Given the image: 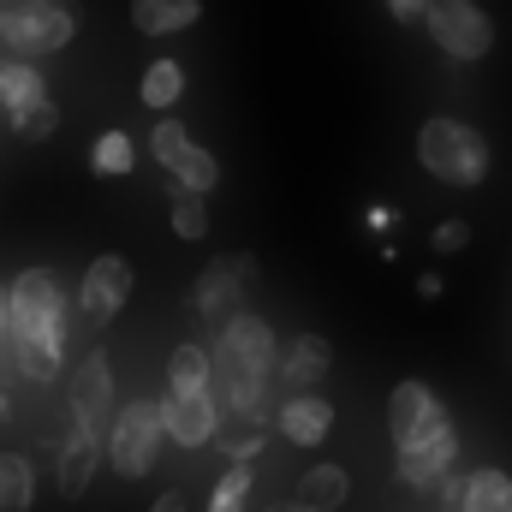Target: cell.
Wrapping results in <instances>:
<instances>
[{"instance_id":"1","label":"cell","mask_w":512,"mask_h":512,"mask_svg":"<svg viewBox=\"0 0 512 512\" xmlns=\"http://www.w3.org/2000/svg\"><path fill=\"white\" fill-rule=\"evenodd\" d=\"M6 310H12V376L36 387H54L66 376V286L54 268H24L6 280Z\"/></svg>"},{"instance_id":"2","label":"cell","mask_w":512,"mask_h":512,"mask_svg":"<svg viewBox=\"0 0 512 512\" xmlns=\"http://www.w3.org/2000/svg\"><path fill=\"white\" fill-rule=\"evenodd\" d=\"M274 352H280V340L256 310L221 316V340L209 352V393L221 405V423H262L268 417Z\"/></svg>"},{"instance_id":"3","label":"cell","mask_w":512,"mask_h":512,"mask_svg":"<svg viewBox=\"0 0 512 512\" xmlns=\"http://www.w3.org/2000/svg\"><path fill=\"white\" fill-rule=\"evenodd\" d=\"M387 435H393V477L405 489H429L459 459V429H453L447 405L417 376L393 382V393H387Z\"/></svg>"},{"instance_id":"4","label":"cell","mask_w":512,"mask_h":512,"mask_svg":"<svg viewBox=\"0 0 512 512\" xmlns=\"http://www.w3.org/2000/svg\"><path fill=\"white\" fill-rule=\"evenodd\" d=\"M417 161H423L429 179H441L453 191H477L489 179V167H495V149H489V137L477 126L435 114V120L417 126Z\"/></svg>"},{"instance_id":"5","label":"cell","mask_w":512,"mask_h":512,"mask_svg":"<svg viewBox=\"0 0 512 512\" xmlns=\"http://www.w3.org/2000/svg\"><path fill=\"white\" fill-rule=\"evenodd\" d=\"M161 441H167L161 399H126L102 429V465H114V477H126V483H143L161 459Z\"/></svg>"},{"instance_id":"6","label":"cell","mask_w":512,"mask_h":512,"mask_svg":"<svg viewBox=\"0 0 512 512\" xmlns=\"http://www.w3.org/2000/svg\"><path fill=\"white\" fill-rule=\"evenodd\" d=\"M78 36V12L60 6V0H6L0 6V48L6 54H60L66 42Z\"/></svg>"},{"instance_id":"7","label":"cell","mask_w":512,"mask_h":512,"mask_svg":"<svg viewBox=\"0 0 512 512\" xmlns=\"http://www.w3.org/2000/svg\"><path fill=\"white\" fill-rule=\"evenodd\" d=\"M417 24L429 30V42H435L447 60H465V66L489 60V48H495V18H489L477 0H429Z\"/></svg>"},{"instance_id":"8","label":"cell","mask_w":512,"mask_h":512,"mask_svg":"<svg viewBox=\"0 0 512 512\" xmlns=\"http://www.w3.org/2000/svg\"><path fill=\"white\" fill-rule=\"evenodd\" d=\"M149 155H155L161 173H167L173 185H185V191H215V185H221V161H215L203 143H191L185 120H173V114H155Z\"/></svg>"},{"instance_id":"9","label":"cell","mask_w":512,"mask_h":512,"mask_svg":"<svg viewBox=\"0 0 512 512\" xmlns=\"http://www.w3.org/2000/svg\"><path fill=\"white\" fill-rule=\"evenodd\" d=\"M66 417L84 429V435H102L108 417H114V358L102 346H90L72 376H66Z\"/></svg>"},{"instance_id":"10","label":"cell","mask_w":512,"mask_h":512,"mask_svg":"<svg viewBox=\"0 0 512 512\" xmlns=\"http://www.w3.org/2000/svg\"><path fill=\"white\" fill-rule=\"evenodd\" d=\"M131 286H137V274H131V262L120 251L90 256V268H84V280H78V310H84V322H90V328H108V322L131 304Z\"/></svg>"},{"instance_id":"11","label":"cell","mask_w":512,"mask_h":512,"mask_svg":"<svg viewBox=\"0 0 512 512\" xmlns=\"http://www.w3.org/2000/svg\"><path fill=\"white\" fill-rule=\"evenodd\" d=\"M251 280H256V256L251 251L221 256V262H209V268L191 280V310H197L203 322H221V316H233V310L245 304Z\"/></svg>"},{"instance_id":"12","label":"cell","mask_w":512,"mask_h":512,"mask_svg":"<svg viewBox=\"0 0 512 512\" xmlns=\"http://www.w3.org/2000/svg\"><path fill=\"white\" fill-rule=\"evenodd\" d=\"M161 429H167V441L185 447V453L209 447L215 429H221L215 393H209V387H167V399H161Z\"/></svg>"},{"instance_id":"13","label":"cell","mask_w":512,"mask_h":512,"mask_svg":"<svg viewBox=\"0 0 512 512\" xmlns=\"http://www.w3.org/2000/svg\"><path fill=\"white\" fill-rule=\"evenodd\" d=\"M274 429L292 441V447H322L334 435V399L322 387H286L280 411H274Z\"/></svg>"},{"instance_id":"14","label":"cell","mask_w":512,"mask_h":512,"mask_svg":"<svg viewBox=\"0 0 512 512\" xmlns=\"http://www.w3.org/2000/svg\"><path fill=\"white\" fill-rule=\"evenodd\" d=\"M328 370H334L328 334H292V340L274 352V376H280L286 387H322Z\"/></svg>"},{"instance_id":"15","label":"cell","mask_w":512,"mask_h":512,"mask_svg":"<svg viewBox=\"0 0 512 512\" xmlns=\"http://www.w3.org/2000/svg\"><path fill=\"white\" fill-rule=\"evenodd\" d=\"M54 471H60V495H66V501H72V495H84V489H90V477L102 471V435H84V429L72 423Z\"/></svg>"},{"instance_id":"16","label":"cell","mask_w":512,"mask_h":512,"mask_svg":"<svg viewBox=\"0 0 512 512\" xmlns=\"http://www.w3.org/2000/svg\"><path fill=\"white\" fill-rule=\"evenodd\" d=\"M203 18V0H131V30L137 36H179Z\"/></svg>"},{"instance_id":"17","label":"cell","mask_w":512,"mask_h":512,"mask_svg":"<svg viewBox=\"0 0 512 512\" xmlns=\"http://www.w3.org/2000/svg\"><path fill=\"white\" fill-rule=\"evenodd\" d=\"M42 96H48L42 66H36L30 54H6V60H0V114H18V108H30V102H42Z\"/></svg>"},{"instance_id":"18","label":"cell","mask_w":512,"mask_h":512,"mask_svg":"<svg viewBox=\"0 0 512 512\" xmlns=\"http://www.w3.org/2000/svg\"><path fill=\"white\" fill-rule=\"evenodd\" d=\"M346 495H352L346 465H310V471L298 477V489H292V501L310 507V512H340L346 507Z\"/></svg>"},{"instance_id":"19","label":"cell","mask_w":512,"mask_h":512,"mask_svg":"<svg viewBox=\"0 0 512 512\" xmlns=\"http://www.w3.org/2000/svg\"><path fill=\"white\" fill-rule=\"evenodd\" d=\"M185 96V66L179 60H149L143 78H137V102L149 114H173V102Z\"/></svg>"},{"instance_id":"20","label":"cell","mask_w":512,"mask_h":512,"mask_svg":"<svg viewBox=\"0 0 512 512\" xmlns=\"http://www.w3.org/2000/svg\"><path fill=\"white\" fill-rule=\"evenodd\" d=\"M0 512H36V459L30 453H0Z\"/></svg>"},{"instance_id":"21","label":"cell","mask_w":512,"mask_h":512,"mask_svg":"<svg viewBox=\"0 0 512 512\" xmlns=\"http://www.w3.org/2000/svg\"><path fill=\"white\" fill-rule=\"evenodd\" d=\"M167 227H173V239L203 245V239H209V191L173 185V197H167Z\"/></svg>"},{"instance_id":"22","label":"cell","mask_w":512,"mask_h":512,"mask_svg":"<svg viewBox=\"0 0 512 512\" xmlns=\"http://www.w3.org/2000/svg\"><path fill=\"white\" fill-rule=\"evenodd\" d=\"M453 512H512V477L495 471V465L471 471V477H465V495H459Z\"/></svg>"},{"instance_id":"23","label":"cell","mask_w":512,"mask_h":512,"mask_svg":"<svg viewBox=\"0 0 512 512\" xmlns=\"http://www.w3.org/2000/svg\"><path fill=\"white\" fill-rule=\"evenodd\" d=\"M131 167H137L131 131H102V137L90 143V173H96V179H126Z\"/></svg>"},{"instance_id":"24","label":"cell","mask_w":512,"mask_h":512,"mask_svg":"<svg viewBox=\"0 0 512 512\" xmlns=\"http://www.w3.org/2000/svg\"><path fill=\"white\" fill-rule=\"evenodd\" d=\"M251 495H256V471L245 465V459H233V465L221 471V483L209 489V507L203 512H245L251 507Z\"/></svg>"},{"instance_id":"25","label":"cell","mask_w":512,"mask_h":512,"mask_svg":"<svg viewBox=\"0 0 512 512\" xmlns=\"http://www.w3.org/2000/svg\"><path fill=\"white\" fill-rule=\"evenodd\" d=\"M6 120H12V137H18V143H48V137L60 131V102L42 96V102L18 108V114H6Z\"/></svg>"},{"instance_id":"26","label":"cell","mask_w":512,"mask_h":512,"mask_svg":"<svg viewBox=\"0 0 512 512\" xmlns=\"http://www.w3.org/2000/svg\"><path fill=\"white\" fill-rule=\"evenodd\" d=\"M167 387H209V346H197V340L173 346V358H167Z\"/></svg>"},{"instance_id":"27","label":"cell","mask_w":512,"mask_h":512,"mask_svg":"<svg viewBox=\"0 0 512 512\" xmlns=\"http://www.w3.org/2000/svg\"><path fill=\"white\" fill-rule=\"evenodd\" d=\"M429 245H435V256H459L465 245H471V221H459V215H453V221H441V227L429 233Z\"/></svg>"},{"instance_id":"28","label":"cell","mask_w":512,"mask_h":512,"mask_svg":"<svg viewBox=\"0 0 512 512\" xmlns=\"http://www.w3.org/2000/svg\"><path fill=\"white\" fill-rule=\"evenodd\" d=\"M0 376H12V310H6V280H0Z\"/></svg>"},{"instance_id":"29","label":"cell","mask_w":512,"mask_h":512,"mask_svg":"<svg viewBox=\"0 0 512 512\" xmlns=\"http://www.w3.org/2000/svg\"><path fill=\"white\" fill-rule=\"evenodd\" d=\"M149 512H191V501H185V489H161V495L149 501Z\"/></svg>"},{"instance_id":"30","label":"cell","mask_w":512,"mask_h":512,"mask_svg":"<svg viewBox=\"0 0 512 512\" xmlns=\"http://www.w3.org/2000/svg\"><path fill=\"white\" fill-rule=\"evenodd\" d=\"M382 6H387V12H393V18H399V24H417L429 0H382Z\"/></svg>"},{"instance_id":"31","label":"cell","mask_w":512,"mask_h":512,"mask_svg":"<svg viewBox=\"0 0 512 512\" xmlns=\"http://www.w3.org/2000/svg\"><path fill=\"white\" fill-rule=\"evenodd\" d=\"M441 292H447V280H441L435 268H429V274H417V298H441Z\"/></svg>"},{"instance_id":"32","label":"cell","mask_w":512,"mask_h":512,"mask_svg":"<svg viewBox=\"0 0 512 512\" xmlns=\"http://www.w3.org/2000/svg\"><path fill=\"white\" fill-rule=\"evenodd\" d=\"M364 221H370L376 233H387V227H393V209H387V203H370V215H364Z\"/></svg>"},{"instance_id":"33","label":"cell","mask_w":512,"mask_h":512,"mask_svg":"<svg viewBox=\"0 0 512 512\" xmlns=\"http://www.w3.org/2000/svg\"><path fill=\"white\" fill-rule=\"evenodd\" d=\"M274 512H310V507H298V501H286V507H274Z\"/></svg>"}]
</instances>
